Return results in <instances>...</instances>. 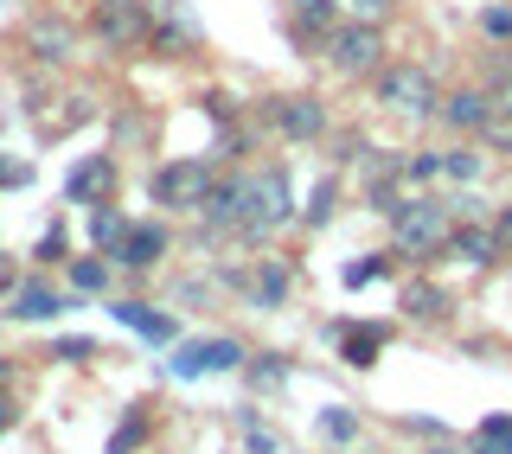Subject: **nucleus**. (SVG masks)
I'll use <instances>...</instances> for the list:
<instances>
[{"label":"nucleus","instance_id":"f257e3e1","mask_svg":"<svg viewBox=\"0 0 512 454\" xmlns=\"http://www.w3.org/2000/svg\"><path fill=\"white\" fill-rule=\"evenodd\" d=\"M295 192H288V167L269 160V167H244V224L237 237L244 243H269L282 224H295Z\"/></svg>","mask_w":512,"mask_h":454},{"label":"nucleus","instance_id":"f03ea898","mask_svg":"<svg viewBox=\"0 0 512 454\" xmlns=\"http://www.w3.org/2000/svg\"><path fill=\"white\" fill-rule=\"evenodd\" d=\"M448 237H455V212H448V199H429V192H410L404 212L391 218V256H404V263H429V256L448 250Z\"/></svg>","mask_w":512,"mask_h":454},{"label":"nucleus","instance_id":"7ed1b4c3","mask_svg":"<svg viewBox=\"0 0 512 454\" xmlns=\"http://www.w3.org/2000/svg\"><path fill=\"white\" fill-rule=\"evenodd\" d=\"M372 96L391 116H410V122H429L442 109V84H436V71L429 64H384V71L372 77Z\"/></svg>","mask_w":512,"mask_h":454},{"label":"nucleus","instance_id":"20e7f679","mask_svg":"<svg viewBox=\"0 0 512 454\" xmlns=\"http://www.w3.org/2000/svg\"><path fill=\"white\" fill-rule=\"evenodd\" d=\"M218 186V167L205 154H180V160H160V167L148 173V192L154 205H167V212H199L205 199H212Z\"/></svg>","mask_w":512,"mask_h":454},{"label":"nucleus","instance_id":"39448f33","mask_svg":"<svg viewBox=\"0 0 512 454\" xmlns=\"http://www.w3.org/2000/svg\"><path fill=\"white\" fill-rule=\"evenodd\" d=\"M90 32L109 52H141L154 45V0H90Z\"/></svg>","mask_w":512,"mask_h":454},{"label":"nucleus","instance_id":"423d86ee","mask_svg":"<svg viewBox=\"0 0 512 454\" xmlns=\"http://www.w3.org/2000/svg\"><path fill=\"white\" fill-rule=\"evenodd\" d=\"M327 64L340 77H378L384 71V26H365V20H340L333 26V39L320 45Z\"/></svg>","mask_w":512,"mask_h":454},{"label":"nucleus","instance_id":"0eeeda50","mask_svg":"<svg viewBox=\"0 0 512 454\" xmlns=\"http://www.w3.org/2000/svg\"><path fill=\"white\" fill-rule=\"evenodd\" d=\"M263 122L276 128L282 141H320V135L333 128L327 103H320L314 90H288V96H269V103H263Z\"/></svg>","mask_w":512,"mask_h":454},{"label":"nucleus","instance_id":"6e6552de","mask_svg":"<svg viewBox=\"0 0 512 454\" xmlns=\"http://www.w3.org/2000/svg\"><path fill=\"white\" fill-rule=\"evenodd\" d=\"M224 282L244 288V301L256 307V314H269V307L288 301V288H295V269H288L282 256H256L250 269H224Z\"/></svg>","mask_w":512,"mask_h":454},{"label":"nucleus","instance_id":"1a4fd4ad","mask_svg":"<svg viewBox=\"0 0 512 454\" xmlns=\"http://www.w3.org/2000/svg\"><path fill=\"white\" fill-rule=\"evenodd\" d=\"M250 352L237 346L231 333H212V339H186L180 352H173V371L180 378H218V371H244Z\"/></svg>","mask_w":512,"mask_h":454},{"label":"nucleus","instance_id":"9d476101","mask_svg":"<svg viewBox=\"0 0 512 454\" xmlns=\"http://www.w3.org/2000/svg\"><path fill=\"white\" fill-rule=\"evenodd\" d=\"M26 58L32 64H71L77 58V26L64 13H32L26 20Z\"/></svg>","mask_w":512,"mask_h":454},{"label":"nucleus","instance_id":"9b49d317","mask_svg":"<svg viewBox=\"0 0 512 454\" xmlns=\"http://www.w3.org/2000/svg\"><path fill=\"white\" fill-rule=\"evenodd\" d=\"M436 116L455 128V135H487V122L500 116V109H493V90L487 84H461V90H442Z\"/></svg>","mask_w":512,"mask_h":454},{"label":"nucleus","instance_id":"f8f14e48","mask_svg":"<svg viewBox=\"0 0 512 454\" xmlns=\"http://www.w3.org/2000/svg\"><path fill=\"white\" fill-rule=\"evenodd\" d=\"M442 256H455L461 269H493L506 256V243H500V231H493V218H474V224H455V237H448Z\"/></svg>","mask_w":512,"mask_h":454},{"label":"nucleus","instance_id":"ddd939ff","mask_svg":"<svg viewBox=\"0 0 512 454\" xmlns=\"http://www.w3.org/2000/svg\"><path fill=\"white\" fill-rule=\"evenodd\" d=\"M167 250H173L167 224H154V218H135V224H128V237H122V243H116L109 256H116L122 269H154V263H160Z\"/></svg>","mask_w":512,"mask_h":454},{"label":"nucleus","instance_id":"4468645a","mask_svg":"<svg viewBox=\"0 0 512 454\" xmlns=\"http://www.w3.org/2000/svg\"><path fill=\"white\" fill-rule=\"evenodd\" d=\"M340 20H346L340 0H288V32H295V45H327Z\"/></svg>","mask_w":512,"mask_h":454},{"label":"nucleus","instance_id":"2eb2a0df","mask_svg":"<svg viewBox=\"0 0 512 454\" xmlns=\"http://www.w3.org/2000/svg\"><path fill=\"white\" fill-rule=\"evenodd\" d=\"M199 45V20L186 13V0H154V52L180 58Z\"/></svg>","mask_w":512,"mask_h":454},{"label":"nucleus","instance_id":"dca6fc26","mask_svg":"<svg viewBox=\"0 0 512 454\" xmlns=\"http://www.w3.org/2000/svg\"><path fill=\"white\" fill-rule=\"evenodd\" d=\"M109 192H116V160L109 154H84L71 167V180H64V199L71 205H103Z\"/></svg>","mask_w":512,"mask_h":454},{"label":"nucleus","instance_id":"f3484780","mask_svg":"<svg viewBox=\"0 0 512 454\" xmlns=\"http://www.w3.org/2000/svg\"><path fill=\"white\" fill-rule=\"evenodd\" d=\"M64 307H71V295L52 282H20L7 288V320H58Z\"/></svg>","mask_w":512,"mask_h":454},{"label":"nucleus","instance_id":"a211bd4d","mask_svg":"<svg viewBox=\"0 0 512 454\" xmlns=\"http://www.w3.org/2000/svg\"><path fill=\"white\" fill-rule=\"evenodd\" d=\"M199 218H205V231H237V224H244V167L224 173L212 186V199L199 205Z\"/></svg>","mask_w":512,"mask_h":454},{"label":"nucleus","instance_id":"6ab92c4d","mask_svg":"<svg viewBox=\"0 0 512 454\" xmlns=\"http://www.w3.org/2000/svg\"><path fill=\"white\" fill-rule=\"evenodd\" d=\"M64 282H71V295H109V282H116V256H71L64 263Z\"/></svg>","mask_w":512,"mask_h":454},{"label":"nucleus","instance_id":"aec40b11","mask_svg":"<svg viewBox=\"0 0 512 454\" xmlns=\"http://www.w3.org/2000/svg\"><path fill=\"white\" fill-rule=\"evenodd\" d=\"M333 339H340V359L352 371H365V365H378V352H384V327H333Z\"/></svg>","mask_w":512,"mask_h":454},{"label":"nucleus","instance_id":"412c9836","mask_svg":"<svg viewBox=\"0 0 512 454\" xmlns=\"http://www.w3.org/2000/svg\"><path fill=\"white\" fill-rule=\"evenodd\" d=\"M116 320H122V327H135L141 339H154V346H173V333H180V327H173V314H154L148 301H116Z\"/></svg>","mask_w":512,"mask_h":454},{"label":"nucleus","instance_id":"4be33fe9","mask_svg":"<svg viewBox=\"0 0 512 454\" xmlns=\"http://www.w3.org/2000/svg\"><path fill=\"white\" fill-rule=\"evenodd\" d=\"M397 307H404V320H429V327L448 320V295H442L436 282H410L404 295H397Z\"/></svg>","mask_w":512,"mask_h":454},{"label":"nucleus","instance_id":"5701e85b","mask_svg":"<svg viewBox=\"0 0 512 454\" xmlns=\"http://www.w3.org/2000/svg\"><path fill=\"white\" fill-rule=\"evenodd\" d=\"M480 173H487V154L480 148H442V180H455V186H480Z\"/></svg>","mask_w":512,"mask_h":454},{"label":"nucleus","instance_id":"b1692460","mask_svg":"<svg viewBox=\"0 0 512 454\" xmlns=\"http://www.w3.org/2000/svg\"><path fill=\"white\" fill-rule=\"evenodd\" d=\"M288 371H295V365H288L282 352H250V359H244V378L256 384V391H282Z\"/></svg>","mask_w":512,"mask_h":454},{"label":"nucleus","instance_id":"393cba45","mask_svg":"<svg viewBox=\"0 0 512 454\" xmlns=\"http://www.w3.org/2000/svg\"><path fill=\"white\" fill-rule=\"evenodd\" d=\"M333 212H340V180H314V192H308V205H301V224H308V231H320V224H327Z\"/></svg>","mask_w":512,"mask_h":454},{"label":"nucleus","instance_id":"a878e982","mask_svg":"<svg viewBox=\"0 0 512 454\" xmlns=\"http://www.w3.org/2000/svg\"><path fill=\"white\" fill-rule=\"evenodd\" d=\"M128 224H135V218H122L116 205H96V212H90V243L109 256V250H116V243L128 237Z\"/></svg>","mask_w":512,"mask_h":454},{"label":"nucleus","instance_id":"bb28decb","mask_svg":"<svg viewBox=\"0 0 512 454\" xmlns=\"http://www.w3.org/2000/svg\"><path fill=\"white\" fill-rule=\"evenodd\" d=\"M32 263H39V269H64V263H71V231H64V224H52V231L32 243Z\"/></svg>","mask_w":512,"mask_h":454},{"label":"nucleus","instance_id":"cd10ccee","mask_svg":"<svg viewBox=\"0 0 512 454\" xmlns=\"http://www.w3.org/2000/svg\"><path fill=\"white\" fill-rule=\"evenodd\" d=\"M148 410H154V403H135V410H128V423L116 429V442H109V454H135L141 442H148Z\"/></svg>","mask_w":512,"mask_h":454},{"label":"nucleus","instance_id":"c85d7f7f","mask_svg":"<svg viewBox=\"0 0 512 454\" xmlns=\"http://www.w3.org/2000/svg\"><path fill=\"white\" fill-rule=\"evenodd\" d=\"M320 435H327V442H352V435H359V410H346V403L320 410Z\"/></svg>","mask_w":512,"mask_h":454},{"label":"nucleus","instance_id":"c756f323","mask_svg":"<svg viewBox=\"0 0 512 454\" xmlns=\"http://www.w3.org/2000/svg\"><path fill=\"white\" fill-rule=\"evenodd\" d=\"M429 180H442V154H404V186L416 192V186H429Z\"/></svg>","mask_w":512,"mask_h":454},{"label":"nucleus","instance_id":"7c9ffc66","mask_svg":"<svg viewBox=\"0 0 512 454\" xmlns=\"http://www.w3.org/2000/svg\"><path fill=\"white\" fill-rule=\"evenodd\" d=\"M378 275H391V256H359V263L340 269V282L346 288H365V282H378Z\"/></svg>","mask_w":512,"mask_h":454},{"label":"nucleus","instance_id":"2f4dec72","mask_svg":"<svg viewBox=\"0 0 512 454\" xmlns=\"http://www.w3.org/2000/svg\"><path fill=\"white\" fill-rule=\"evenodd\" d=\"M346 7V20H365V26H384L397 13V0H340Z\"/></svg>","mask_w":512,"mask_h":454},{"label":"nucleus","instance_id":"473e14b6","mask_svg":"<svg viewBox=\"0 0 512 454\" xmlns=\"http://www.w3.org/2000/svg\"><path fill=\"white\" fill-rule=\"evenodd\" d=\"M480 32H487L493 45H506V39H512V7H506V0H500V7H487V13H480Z\"/></svg>","mask_w":512,"mask_h":454},{"label":"nucleus","instance_id":"72a5a7b5","mask_svg":"<svg viewBox=\"0 0 512 454\" xmlns=\"http://www.w3.org/2000/svg\"><path fill=\"white\" fill-rule=\"evenodd\" d=\"M199 103H205V116H212V122H237V96L231 90H205Z\"/></svg>","mask_w":512,"mask_h":454},{"label":"nucleus","instance_id":"f704fd0d","mask_svg":"<svg viewBox=\"0 0 512 454\" xmlns=\"http://www.w3.org/2000/svg\"><path fill=\"white\" fill-rule=\"evenodd\" d=\"M90 352H96V346H90V339H77V333H71V339H52V359H64V365H84Z\"/></svg>","mask_w":512,"mask_h":454},{"label":"nucleus","instance_id":"c9c22d12","mask_svg":"<svg viewBox=\"0 0 512 454\" xmlns=\"http://www.w3.org/2000/svg\"><path fill=\"white\" fill-rule=\"evenodd\" d=\"M480 141H487L493 154H512V122H506V116H493V122H487V135H480Z\"/></svg>","mask_w":512,"mask_h":454},{"label":"nucleus","instance_id":"e433bc0d","mask_svg":"<svg viewBox=\"0 0 512 454\" xmlns=\"http://www.w3.org/2000/svg\"><path fill=\"white\" fill-rule=\"evenodd\" d=\"M0 186H32V167L26 160H0Z\"/></svg>","mask_w":512,"mask_h":454},{"label":"nucleus","instance_id":"4c0bfd02","mask_svg":"<svg viewBox=\"0 0 512 454\" xmlns=\"http://www.w3.org/2000/svg\"><path fill=\"white\" fill-rule=\"evenodd\" d=\"M244 448H250V454H276V435H269V429H250Z\"/></svg>","mask_w":512,"mask_h":454},{"label":"nucleus","instance_id":"58836bf2","mask_svg":"<svg viewBox=\"0 0 512 454\" xmlns=\"http://www.w3.org/2000/svg\"><path fill=\"white\" fill-rule=\"evenodd\" d=\"M493 231H500V243H506V256H512V205H500V212H493Z\"/></svg>","mask_w":512,"mask_h":454},{"label":"nucleus","instance_id":"ea45409f","mask_svg":"<svg viewBox=\"0 0 512 454\" xmlns=\"http://www.w3.org/2000/svg\"><path fill=\"white\" fill-rule=\"evenodd\" d=\"M493 109H500V116L512 122V77H506V84H500V90H493Z\"/></svg>","mask_w":512,"mask_h":454},{"label":"nucleus","instance_id":"a19ab883","mask_svg":"<svg viewBox=\"0 0 512 454\" xmlns=\"http://www.w3.org/2000/svg\"><path fill=\"white\" fill-rule=\"evenodd\" d=\"M0 288H20V282H13V256L7 250H0Z\"/></svg>","mask_w":512,"mask_h":454},{"label":"nucleus","instance_id":"79ce46f5","mask_svg":"<svg viewBox=\"0 0 512 454\" xmlns=\"http://www.w3.org/2000/svg\"><path fill=\"white\" fill-rule=\"evenodd\" d=\"M7 429H13V397L0 391V435H7Z\"/></svg>","mask_w":512,"mask_h":454},{"label":"nucleus","instance_id":"37998d69","mask_svg":"<svg viewBox=\"0 0 512 454\" xmlns=\"http://www.w3.org/2000/svg\"><path fill=\"white\" fill-rule=\"evenodd\" d=\"M429 454H448V448H429Z\"/></svg>","mask_w":512,"mask_h":454},{"label":"nucleus","instance_id":"c03bdc74","mask_svg":"<svg viewBox=\"0 0 512 454\" xmlns=\"http://www.w3.org/2000/svg\"><path fill=\"white\" fill-rule=\"evenodd\" d=\"M506 454H512V448H506Z\"/></svg>","mask_w":512,"mask_h":454},{"label":"nucleus","instance_id":"a18cd8bd","mask_svg":"<svg viewBox=\"0 0 512 454\" xmlns=\"http://www.w3.org/2000/svg\"><path fill=\"white\" fill-rule=\"evenodd\" d=\"M340 454H346V448H340Z\"/></svg>","mask_w":512,"mask_h":454}]
</instances>
